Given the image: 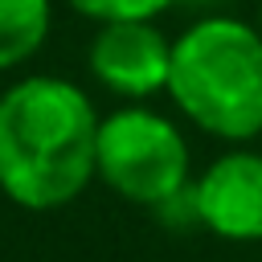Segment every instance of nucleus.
Masks as SVG:
<instances>
[{
	"label": "nucleus",
	"instance_id": "f03ea898",
	"mask_svg": "<svg viewBox=\"0 0 262 262\" xmlns=\"http://www.w3.org/2000/svg\"><path fill=\"white\" fill-rule=\"evenodd\" d=\"M172 106L205 135L250 143L262 135V33L258 25L209 12L172 37Z\"/></svg>",
	"mask_w": 262,
	"mask_h": 262
},
{
	"label": "nucleus",
	"instance_id": "20e7f679",
	"mask_svg": "<svg viewBox=\"0 0 262 262\" xmlns=\"http://www.w3.org/2000/svg\"><path fill=\"white\" fill-rule=\"evenodd\" d=\"M86 70L102 90L127 102H147L156 94H168L172 37H164L156 20L94 25V37L86 45Z\"/></svg>",
	"mask_w": 262,
	"mask_h": 262
},
{
	"label": "nucleus",
	"instance_id": "6e6552de",
	"mask_svg": "<svg viewBox=\"0 0 262 262\" xmlns=\"http://www.w3.org/2000/svg\"><path fill=\"white\" fill-rule=\"evenodd\" d=\"M254 25H258V33H262V0H258V20H254Z\"/></svg>",
	"mask_w": 262,
	"mask_h": 262
},
{
	"label": "nucleus",
	"instance_id": "0eeeda50",
	"mask_svg": "<svg viewBox=\"0 0 262 262\" xmlns=\"http://www.w3.org/2000/svg\"><path fill=\"white\" fill-rule=\"evenodd\" d=\"M66 4L90 25H106V20H156L176 0H66Z\"/></svg>",
	"mask_w": 262,
	"mask_h": 262
},
{
	"label": "nucleus",
	"instance_id": "f257e3e1",
	"mask_svg": "<svg viewBox=\"0 0 262 262\" xmlns=\"http://www.w3.org/2000/svg\"><path fill=\"white\" fill-rule=\"evenodd\" d=\"M90 94L57 74H29L0 94V192L29 213H53L98 180Z\"/></svg>",
	"mask_w": 262,
	"mask_h": 262
},
{
	"label": "nucleus",
	"instance_id": "39448f33",
	"mask_svg": "<svg viewBox=\"0 0 262 262\" xmlns=\"http://www.w3.org/2000/svg\"><path fill=\"white\" fill-rule=\"evenodd\" d=\"M201 229L225 242H262V151L233 147L217 156L196 180Z\"/></svg>",
	"mask_w": 262,
	"mask_h": 262
},
{
	"label": "nucleus",
	"instance_id": "423d86ee",
	"mask_svg": "<svg viewBox=\"0 0 262 262\" xmlns=\"http://www.w3.org/2000/svg\"><path fill=\"white\" fill-rule=\"evenodd\" d=\"M53 29V0H0V74L33 61Z\"/></svg>",
	"mask_w": 262,
	"mask_h": 262
},
{
	"label": "nucleus",
	"instance_id": "7ed1b4c3",
	"mask_svg": "<svg viewBox=\"0 0 262 262\" xmlns=\"http://www.w3.org/2000/svg\"><path fill=\"white\" fill-rule=\"evenodd\" d=\"M98 180L143 209L164 205L192 184V151L184 131L151 111L147 102H127L98 123Z\"/></svg>",
	"mask_w": 262,
	"mask_h": 262
}]
</instances>
